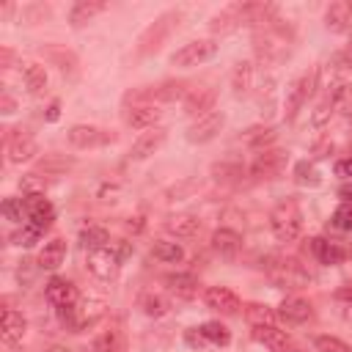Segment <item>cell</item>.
Instances as JSON below:
<instances>
[{"label": "cell", "mask_w": 352, "mask_h": 352, "mask_svg": "<svg viewBox=\"0 0 352 352\" xmlns=\"http://www.w3.org/2000/svg\"><path fill=\"white\" fill-rule=\"evenodd\" d=\"M104 314H107V302H104L102 297H82V300H77L72 308H60V311H58L60 322H63L66 330H72V333H80V330L96 324Z\"/></svg>", "instance_id": "cell-1"}, {"label": "cell", "mask_w": 352, "mask_h": 352, "mask_svg": "<svg viewBox=\"0 0 352 352\" xmlns=\"http://www.w3.org/2000/svg\"><path fill=\"white\" fill-rule=\"evenodd\" d=\"M264 270L270 275V280L280 289H302L308 286L311 275L294 261V258H283V256H272L264 261Z\"/></svg>", "instance_id": "cell-2"}, {"label": "cell", "mask_w": 352, "mask_h": 352, "mask_svg": "<svg viewBox=\"0 0 352 352\" xmlns=\"http://www.w3.org/2000/svg\"><path fill=\"white\" fill-rule=\"evenodd\" d=\"M270 228L280 242L300 239V234H302V212H300V206L294 201L275 206L272 214H270Z\"/></svg>", "instance_id": "cell-3"}, {"label": "cell", "mask_w": 352, "mask_h": 352, "mask_svg": "<svg viewBox=\"0 0 352 352\" xmlns=\"http://www.w3.org/2000/svg\"><path fill=\"white\" fill-rule=\"evenodd\" d=\"M214 55H217V44L212 38H198V41H190V44L179 47L170 55V63L179 66V69H192V66H201V63L212 60Z\"/></svg>", "instance_id": "cell-4"}, {"label": "cell", "mask_w": 352, "mask_h": 352, "mask_svg": "<svg viewBox=\"0 0 352 352\" xmlns=\"http://www.w3.org/2000/svg\"><path fill=\"white\" fill-rule=\"evenodd\" d=\"M85 264H88V272L94 278H99V280H113L118 275V270H121V258L116 256V250L110 245L99 248V250H88Z\"/></svg>", "instance_id": "cell-5"}, {"label": "cell", "mask_w": 352, "mask_h": 352, "mask_svg": "<svg viewBox=\"0 0 352 352\" xmlns=\"http://www.w3.org/2000/svg\"><path fill=\"white\" fill-rule=\"evenodd\" d=\"M314 85H316V74L314 72H305L300 74L289 88H286V102H283V110H286V118H294L297 110L308 102V96L314 94Z\"/></svg>", "instance_id": "cell-6"}, {"label": "cell", "mask_w": 352, "mask_h": 352, "mask_svg": "<svg viewBox=\"0 0 352 352\" xmlns=\"http://www.w3.org/2000/svg\"><path fill=\"white\" fill-rule=\"evenodd\" d=\"M44 297H47V302L52 305V308H72L80 297H77V289H74V283L72 280H66V278H50L47 280V286H44Z\"/></svg>", "instance_id": "cell-7"}, {"label": "cell", "mask_w": 352, "mask_h": 352, "mask_svg": "<svg viewBox=\"0 0 352 352\" xmlns=\"http://www.w3.org/2000/svg\"><path fill=\"white\" fill-rule=\"evenodd\" d=\"M204 302H206V308H212V311H217L223 316H234L242 308L239 297L231 289H226V286H209L204 292Z\"/></svg>", "instance_id": "cell-8"}, {"label": "cell", "mask_w": 352, "mask_h": 352, "mask_svg": "<svg viewBox=\"0 0 352 352\" xmlns=\"http://www.w3.org/2000/svg\"><path fill=\"white\" fill-rule=\"evenodd\" d=\"M220 129H223V113H220V110H209V113H201L198 121L187 129V140H190V143H206V140H212Z\"/></svg>", "instance_id": "cell-9"}, {"label": "cell", "mask_w": 352, "mask_h": 352, "mask_svg": "<svg viewBox=\"0 0 352 352\" xmlns=\"http://www.w3.org/2000/svg\"><path fill=\"white\" fill-rule=\"evenodd\" d=\"M69 143L77 146V148H94V146H104L113 140L110 132L99 129V126H88V124H74L69 132H66Z\"/></svg>", "instance_id": "cell-10"}, {"label": "cell", "mask_w": 352, "mask_h": 352, "mask_svg": "<svg viewBox=\"0 0 352 352\" xmlns=\"http://www.w3.org/2000/svg\"><path fill=\"white\" fill-rule=\"evenodd\" d=\"M25 214L38 231H47L55 220V209L44 195H25Z\"/></svg>", "instance_id": "cell-11"}, {"label": "cell", "mask_w": 352, "mask_h": 352, "mask_svg": "<svg viewBox=\"0 0 352 352\" xmlns=\"http://www.w3.org/2000/svg\"><path fill=\"white\" fill-rule=\"evenodd\" d=\"M286 168V151H278V148H267L264 154H258L250 165V173L256 179H275L280 170Z\"/></svg>", "instance_id": "cell-12"}, {"label": "cell", "mask_w": 352, "mask_h": 352, "mask_svg": "<svg viewBox=\"0 0 352 352\" xmlns=\"http://www.w3.org/2000/svg\"><path fill=\"white\" fill-rule=\"evenodd\" d=\"M165 129H148V132H143L135 143H132V148H129V160H146V157H151L162 143H165Z\"/></svg>", "instance_id": "cell-13"}, {"label": "cell", "mask_w": 352, "mask_h": 352, "mask_svg": "<svg viewBox=\"0 0 352 352\" xmlns=\"http://www.w3.org/2000/svg\"><path fill=\"white\" fill-rule=\"evenodd\" d=\"M239 248H242V236H239L236 231H231V228H217V231L212 234V250H214L217 256L234 258V256L239 253Z\"/></svg>", "instance_id": "cell-14"}, {"label": "cell", "mask_w": 352, "mask_h": 352, "mask_svg": "<svg viewBox=\"0 0 352 352\" xmlns=\"http://www.w3.org/2000/svg\"><path fill=\"white\" fill-rule=\"evenodd\" d=\"M278 316L283 322H292V324H300L311 316V302L302 300V297H286L280 305H278Z\"/></svg>", "instance_id": "cell-15"}, {"label": "cell", "mask_w": 352, "mask_h": 352, "mask_svg": "<svg viewBox=\"0 0 352 352\" xmlns=\"http://www.w3.org/2000/svg\"><path fill=\"white\" fill-rule=\"evenodd\" d=\"M102 11H107V3H104V0H80V3H74V8L69 11V22H72L74 28H80V25L91 22L94 16H99Z\"/></svg>", "instance_id": "cell-16"}, {"label": "cell", "mask_w": 352, "mask_h": 352, "mask_svg": "<svg viewBox=\"0 0 352 352\" xmlns=\"http://www.w3.org/2000/svg\"><path fill=\"white\" fill-rule=\"evenodd\" d=\"M36 151H38L36 140H33L30 135H25V132H16V135L8 140V160H11V162H28Z\"/></svg>", "instance_id": "cell-17"}, {"label": "cell", "mask_w": 352, "mask_h": 352, "mask_svg": "<svg viewBox=\"0 0 352 352\" xmlns=\"http://www.w3.org/2000/svg\"><path fill=\"white\" fill-rule=\"evenodd\" d=\"M63 258H66V242L55 236V239L44 242V248L38 253V267L41 270H58L63 264Z\"/></svg>", "instance_id": "cell-18"}, {"label": "cell", "mask_w": 352, "mask_h": 352, "mask_svg": "<svg viewBox=\"0 0 352 352\" xmlns=\"http://www.w3.org/2000/svg\"><path fill=\"white\" fill-rule=\"evenodd\" d=\"M160 121V110L157 104H135L126 113V124L135 129H154V124Z\"/></svg>", "instance_id": "cell-19"}, {"label": "cell", "mask_w": 352, "mask_h": 352, "mask_svg": "<svg viewBox=\"0 0 352 352\" xmlns=\"http://www.w3.org/2000/svg\"><path fill=\"white\" fill-rule=\"evenodd\" d=\"M311 250H314V256L319 258V264H341L344 261V250L336 245V242H330V239H322V236H316V239H311Z\"/></svg>", "instance_id": "cell-20"}, {"label": "cell", "mask_w": 352, "mask_h": 352, "mask_svg": "<svg viewBox=\"0 0 352 352\" xmlns=\"http://www.w3.org/2000/svg\"><path fill=\"white\" fill-rule=\"evenodd\" d=\"M25 327H28V322H25L22 314H16V311H11V308L3 311V324H0V330H3V341H8V344L22 341Z\"/></svg>", "instance_id": "cell-21"}, {"label": "cell", "mask_w": 352, "mask_h": 352, "mask_svg": "<svg viewBox=\"0 0 352 352\" xmlns=\"http://www.w3.org/2000/svg\"><path fill=\"white\" fill-rule=\"evenodd\" d=\"M253 338H256L258 344H264V346L275 349V352L286 349V344H289L286 330H278L275 324H261V327H253Z\"/></svg>", "instance_id": "cell-22"}, {"label": "cell", "mask_w": 352, "mask_h": 352, "mask_svg": "<svg viewBox=\"0 0 352 352\" xmlns=\"http://www.w3.org/2000/svg\"><path fill=\"white\" fill-rule=\"evenodd\" d=\"M165 283H168V289H170L176 297H182V300H190V297H195V294H198V280H195L192 275H187V272L168 275V278H165Z\"/></svg>", "instance_id": "cell-23"}, {"label": "cell", "mask_w": 352, "mask_h": 352, "mask_svg": "<svg viewBox=\"0 0 352 352\" xmlns=\"http://www.w3.org/2000/svg\"><path fill=\"white\" fill-rule=\"evenodd\" d=\"M352 22V8H349V3H330V8H327V14H324V25H327V30H346V25Z\"/></svg>", "instance_id": "cell-24"}, {"label": "cell", "mask_w": 352, "mask_h": 352, "mask_svg": "<svg viewBox=\"0 0 352 352\" xmlns=\"http://www.w3.org/2000/svg\"><path fill=\"white\" fill-rule=\"evenodd\" d=\"M250 85H253V63L242 60V63H236L234 72H231V88H234L236 96H245V94L250 91Z\"/></svg>", "instance_id": "cell-25"}, {"label": "cell", "mask_w": 352, "mask_h": 352, "mask_svg": "<svg viewBox=\"0 0 352 352\" xmlns=\"http://www.w3.org/2000/svg\"><path fill=\"white\" fill-rule=\"evenodd\" d=\"M212 102H214V91L212 88H190V94L184 99V107H187V113H198V110L209 113Z\"/></svg>", "instance_id": "cell-26"}, {"label": "cell", "mask_w": 352, "mask_h": 352, "mask_svg": "<svg viewBox=\"0 0 352 352\" xmlns=\"http://www.w3.org/2000/svg\"><path fill=\"white\" fill-rule=\"evenodd\" d=\"M168 231L173 236H195L201 231V220L195 214H176L168 220Z\"/></svg>", "instance_id": "cell-27"}, {"label": "cell", "mask_w": 352, "mask_h": 352, "mask_svg": "<svg viewBox=\"0 0 352 352\" xmlns=\"http://www.w3.org/2000/svg\"><path fill=\"white\" fill-rule=\"evenodd\" d=\"M80 242H82L85 250H99V248H107L110 245V234L102 226H85L80 231Z\"/></svg>", "instance_id": "cell-28"}, {"label": "cell", "mask_w": 352, "mask_h": 352, "mask_svg": "<svg viewBox=\"0 0 352 352\" xmlns=\"http://www.w3.org/2000/svg\"><path fill=\"white\" fill-rule=\"evenodd\" d=\"M330 104H333V110L336 113H341V116H352V85L349 82H338L336 88H333V94H330Z\"/></svg>", "instance_id": "cell-29"}, {"label": "cell", "mask_w": 352, "mask_h": 352, "mask_svg": "<svg viewBox=\"0 0 352 352\" xmlns=\"http://www.w3.org/2000/svg\"><path fill=\"white\" fill-rule=\"evenodd\" d=\"M22 80H25V88H28L30 94H41L44 85H47V72H44V66H38V63H28L25 72H22Z\"/></svg>", "instance_id": "cell-30"}, {"label": "cell", "mask_w": 352, "mask_h": 352, "mask_svg": "<svg viewBox=\"0 0 352 352\" xmlns=\"http://www.w3.org/2000/svg\"><path fill=\"white\" fill-rule=\"evenodd\" d=\"M140 308H143L146 316L160 319V316H165V314L170 311V302H168V297H162V294H143Z\"/></svg>", "instance_id": "cell-31"}, {"label": "cell", "mask_w": 352, "mask_h": 352, "mask_svg": "<svg viewBox=\"0 0 352 352\" xmlns=\"http://www.w3.org/2000/svg\"><path fill=\"white\" fill-rule=\"evenodd\" d=\"M201 333H204L206 344H214V346H226V344L231 341L228 327L220 324V322H204V324H201Z\"/></svg>", "instance_id": "cell-32"}, {"label": "cell", "mask_w": 352, "mask_h": 352, "mask_svg": "<svg viewBox=\"0 0 352 352\" xmlns=\"http://www.w3.org/2000/svg\"><path fill=\"white\" fill-rule=\"evenodd\" d=\"M245 316H248V322H250L253 327H261V324H272V319H275V311H272L270 305H261V302H250V305H245Z\"/></svg>", "instance_id": "cell-33"}, {"label": "cell", "mask_w": 352, "mask_h": 352, "mask_svg": "<svg viewBox=\"0 0 352 352\" xmlns=\"http://www.w3.org/2000/svg\"><path fill=\"white\" fill-rule=\"evenodd\" d=\"M294 182H297L300 187H316L322 179H319V170L314 168V162L302 160V162L294 165Z\"/></svg>", "instance_id": "cell-34"}, {"label": "cell", "mask_w": 352, "mask_h": 352, "mask_svg": "<svg viewBox=\"0 0 352 352\" xmlns=\"http://www.w3.org/2000/svg\"><path fill=\"white\" fill-rule=\"evenodd\" d=\"M154 256L160 258V261H165V264H179L182 258H184V250H182V245L179 242H157L154 245Z\"/></svg>", "instance_id": "cell-35"}, {"label": "cell", "mask_w": 352, "mask_h": 352, "mask_svg": "<svg viewBox=\"0 0 352 352\" xmlns=\"http://www.w3.org/2000/svg\"><path fill=\"white\" fill-rule=\"evenodd\" d=\"M118 346H121V336H118V330H104L102 336L94 338L91 352H118Z\"/></svg>", "instance_id": "cell-36"}, {"label": "cell", "mask_w": 352, "mask_h": 352, "mask_svg": "<svg viewBox=\"0 0 352 352\" xmlns=\"http://www.w3.org/2000/svg\"><path fill=\"white\" fill-rule=\"evenodd\" d=\"M38 236H41V231L28 223V226H22V228H16L11 234V245H16V248H33L38 242Z\"/></svg>", "instance_id": "cell-37"}, {"label": "cell", "mask_w": 352, "mask_h": 352, "mask_svg": "<svg viewBox=\"0 0 352 352\" xmlns=\"http://www.w3.org/2000/svg\"><path fill=\"white\" fill-rule=\"evenodd\" d=\"M314 346H316L319 352H352V346L344 344V341L336 338V336H316V338H314Z\"/></svg>", "instance_id": "cell-38"}, {"label": "cell", "mask_w": 352, "mask_h": 352, "mask_svg": "<svg viewBox=\"0 0 352 352\" xmlns=\"http://www.w3.org/2000/svg\"><path fill=\"white\" fill-rule=\"evenodd\" d=\"M182 94H190V88H184V82H165L162 88L154 91V99H162V102H170Z\"/></svg>", "instance_id": "cell-39"}, {"label": "cell", "mask_w": 352, "mask_h": 352, "mask_svg": "<svg viewBox=\"0 0 352 352\" xmlns=\"http://www.w3.org/2000/svg\"><path fill=\"white\" fill-rule=\"evenodd\" d=\"M44 182L36 176V173H28V176H22L19 179V190H22V195H44Z\"/></svg>", "instance_id": "cell-40"}, {"label": "cell", "mask_w": 352, "mask_h": 352, "mask_svg": "<svg viewBox=\"0 0 352 352\" xmlns=\"http://www.w3.org/2000/svg\"><path fill=\"white\" fill-rule=\"evenodd\" d=\"M333 226L338 231H352V204H341L333 212Z\"/></svg>", "instance_id": "cell-41"}, {"label": "cell", "mask_w": 352, "mask_h": 352, "mask_svg": "<svg viewBox=\"0 0 352 352\" xmlns=\"http://www.w3.org/2000/svg\"><path fill=\"white\" fill-rule=\"evenodd\" d=\"M22 209H25V198H6L3 201V214L8 220H22Z\"/></svg>", "instance_id": "cell-42"}, {"label": "cell", "mask_w": 352, "mask_h": 352, "mask_svg": "<svg viewBox=\"0 0 352 352\" xmlns=\"http://www.w3.org/2000/svg\"><path fill=\"white\" fill-rule=\"evenodd\" d=\"M272 138H275L272 129H250V132L245 135V143H250V146H264V143H270Z\"/></svg>", "instance_id": "cell-43"}, {"label": "cell", "mask_w": 352, "mask_h": 352, "mask_svg": "<svg viewBox=\"0 0 352 352\" xmlns=\"http://www.w3.org/2000/svg\"><path fill=\"white\" fill-rule=\"evenodd\" d=\"M184 341H187V346H192V349H201V346L206 344L201 327H190V330H184Z\"/></svg>", "instance_id": "cell-44"}, {"label": "cell", "mask_w": 352, "mask_h": 352, "mask_svg": "<svg viewBox=\"0 0 352 352\" xmlns=\"http://www.w3.org/2000/svg\"><path fill=\"white\" fill-rule=\"evenodd\" d=\"M336 176H341V179L352 182V157H344V160H338V162H336Z\"/></svg>", "instance_id": "cell-45"}, {"label": "cell", "mask_w": 352, "mask_h": 352, "mask_svg": "<svg viewBox=\"0 0 352 352\" xmlns=\"http://www.w3.org/2000/svg\"><path fill=\"white\" fill-rule=\"evenodd\" d=\"M110 248L116 250V256H118L121 261L132 256V245H129V242H124V239H118V242H110Z\"/></svg>", "instance_id": "cell-46"}, {"label": "cell", "mask_w": 352, "mask_h": 352, "mask_svg": "<svg viewBox=\"0 0 352 352\" xmlns=\"http://www.w3.org/2000/svg\"><path fill=\"white\" fill-rule=\"evenodd\" d=\"M338 195L344 198V204H352V182L341 184V187H338Z\"/></svg>", "instance_id": "cell-47"}, {"label": "cell", "mask_w": 352, "mask_h": 352, "mask_svg": "<svg viewBox=\"0 0 352 352\" xmlns=\"http://www.w3.org/2000/svg\"><path fill=\"white\" fill-rule=\"evenodd\" d=\"M58 116H60V104H58V102H52V104H50V110H47V121H58Z\"/></svg>", "instance_id": "cell-48"}, {"label": "cell", "mask_w": 352, "mask_h": 352, "mask_svg": "<svg viewBox=\"0 0 352 352\" xmlns=\"http://www.w3.org/2000/svg\"><path fill=\"white\" fill-rule=\"evenodd\" d=\"M338 300H346V302H352V289H349V286L338 289Z\"/></svg>", "instance_id": "cell-49"}, {"label": "cell", "mask_w": 352, "mask_h": 352, "mask_svg": "<svg viewBox=\"0 0 352 352\" xmlns=\"http://www.w3.org/2000/svg\"><path fill=\"white\" fill-rule=\"evenodd\" d=\"M47 352H72V349H69V346H60V344H55V346H50Z\"/></svg>", "instance_id": "cell-50"}, {"label": "cell", "mask_w": 352, "mask_h": 352, "mask_svg": "<svg viewBox=\"0 0 352 352\" xmlns=\"http://www.w3.org/2000/svg\"><path fill=\"white\" fill-rule=\"evenodd\" d=\"M346 58H349V63H352V47H349V52H346Z\"/></svg>", "instance_id": "cell-51"}]
</instances>
